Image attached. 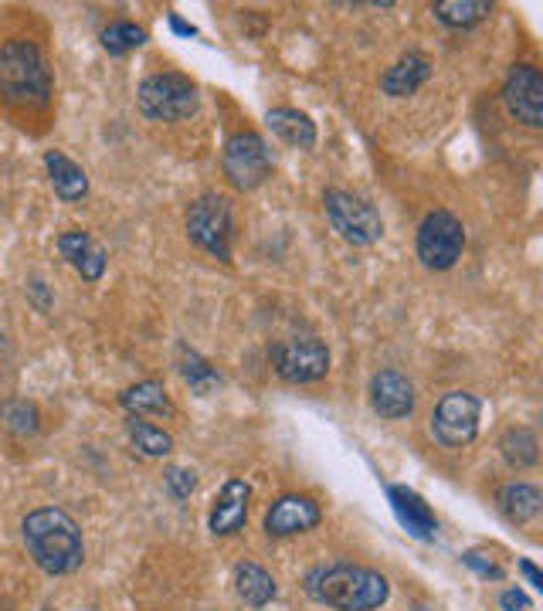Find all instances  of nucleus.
<instances>
[{
  "label": "nucleus",
  "instance_id": "nucleus-25",
  "mask_svg": "<svg viewBox=\"0 0 543 611\" xmlns=\"http://www.w3.org/2000/svg\"><path fill=\"white\" fill-rule=\"evenodd\" d=\"M432 14L449 27H472L493 14V4H486V0H441L432 8Z\"/></svg>",
  "mask_w": 543,
  "mask_h": 611
},
{
  "label": "nucleus",
  "instance_id": "nucleus-29",
  "mask_svg": "<svg viewBox=\"0 0 543 611\" xmlns=\"http://www.w3.org/2000/svg\"><path fill=\"white\" fill-rule=\"evenodd\" d=\"M164 486H167V493H170L177 503H184V500H190V493L198 489V476L190 472V469H184V466H170V469L164 472Z\"/></svg>",
  "mask_w": 543,
  "mask_h": 611
},
{
  "label": "nucleus",
  "instance_id": "nucleus-20",
  "mask_svg": "<svg viewBox=\"0 0 543 611\" xmlns=\"http://www.w3.org/2000/svg\"><path fill=\"white\" fill-rule=\"evenodd\" d=\"M269 122V130L282 140V143H290L296 149H312L316 146V127H312V119L299 109H290V106H279V109H269L265 116Z\"/></svg>",
  "mask_w": 543,
  "mask_h": 611
},
{
  "label": "nucleus",
  "instance_id": "nucleus-22",
  "mask_svg": "<svg viewBox=\"0 0 543 611\" xmlns=\"http://www.w3.org/2000/svg\"><path fill=\"white\" fill-rule=\"evenodd\" d=\"M235 591L248 608H265L275 598V580L265 567L255 561H241L235 567Z\"/></svg>",
  "mask_w": 543,
  "mask_h": 611
},
{
  "label": "nucleus",
  "instance_id": "nucleus-3",
  "mask_svg": "<svg viewBox=\"0 0 543 611\" xmlns=\"http://www.w3.org/2000/svg\"><path fill=\"white\" fill-rule=\"evenodd\" d=\"M0 96L21 109H45L51 103V72L35 41L14 38L0 48Z\"/></svg>",
  "mask_w": 543,
  "mask_h": 611
},
{
  "label": "nucleus",
  "instance_id": "nucleus-27",
  "mask_svg": "<svg viewBox=\"0 0 543 611\" xmlns=\"http://www.w3.org/2000/svg\"><path fill=\"white\" fill-rule=\"evenodd\" d=\"M99 41L109 55H126V51H137L146 45V31L133 21H116L103 31Z\"/></svg>",
  "mask_w": 543,
  "mask_h": 611
},
{
  "label": "nucleus",
  "instance_id": "nucleus-1",
  "mask_svg": "<svg viewBox=\"0 0 543 611\" xmlns=\"http://www.w3.org/2000/svg\"><path fill=\"white\" fill-rule=\"evenodd\" d=\"M303 591L316 601L337 611H374L388 604L391 585L385 574L357 564H323L312 567L303 577Z\"/></svg>",
  "mask_w": 543,
  "mask_h": 611
},
{
  "label": "nucleus",
  "instance_id": "nucleus-31",
  "mask_svg": "<svg viewBox=\"0 0 543 611\" xmlns=\"http://www.w3.org/2000/svg\"><path fill=\"white\" fill-rule=\"evenodd\" d=\"M499 608H503V611H533V601H530L527 591H520V588H506V591L499 595Z\"/></svg>",
  "mask_w": 543,
  "mask_h": 611
},
{
  "label": "nucleus",
  "instance_id": "nucleus-28",
  "mask_svg": "<svg viewBox=\"0 0 543 611\" xmlns=\"http://www.w3.org/2000/svg\"><path fill=\"white\" fill-rule=\"evenodd\" d=\"M0 418H4V428L14 435H35L38 432V408L24 402V397H14V402H8L4 408H0Z\"/></svg>",
  "mask_w": 543,
  "mask_h": 611
},
{
  "label": "nucleus",
  "instance_id": "nucleus-6",
  "mask_svg": "<svg viewBox=\"0 0 543 611\" xmlns=\"http://www.w3.org/2000/svg\"><path fill=\"white\" fill-rule=\"evenodd\" d=\"M225 177L232 180V188L238 191H255L272 177V149L259 133H235L225 143V157H221Z\"/></svg>",
  "mask_w": 543,
  "mask_h": 611
},
{
  "label": "nucleus",
  "instance_id": "nucleus-5",
  "mask_svg": "<svg viewBox=\"0 0 543 611\" xmlns=\"http://www.w3.org/2000/svg\"><path fill=\"white\" fill-rule=\"evenodd\" d=\"M232 207L225 197L204 194L187 207V235L198 249L221 262H232Z\"/></svg>",
  "mask_w": 543,
  "mask_h": 611
},
{
  "label": "nucleus",
  "instance_id": "nucleus-7",
  "mask_svg": "<svg viewBox=\"0 0 543 611\" xmlns=\"http://www.w3.org/2000/svg\"><path fill=\"white\" fill-rule=\"evenodd\" d=\"M483 421V402L469 391H449L432 411V435L445 448H462L479 435Z\"/></svg>",
  "mask_w": 543,
  "mask_h": 611
},
{
  "label": "nucleus",
  "instance_id": "nucleus-21",
  "mask_svg": "<svg viewBox=\"0 0 543 611\" xmlns=\"http://www.w3.org/2000/svg\"><path fill=\"white\" fill-rule=\"evenodd\" d=\"M119 405L130 411L133 418H140V415H174L170 394L160 381H140L133 387H126L119 394Z\"/></svg>",
  "mask_w": 543,
  "mask_h": 611
},
{
  "label": "nucleus",
  "instance_id": "nucleus-2",
  "mask_svg": "<svg viewBox=\"0 0 543 611\" xmlns=\"http://www.w3.org/2000/svg\"><path fill=\"white\" fill-rule=\"evenodd\" d=\"M21 534L31 558H35V564L45 574H72L85 561L82 530L66 510H55V506L31 510L21 524Z\"/></svg>",
  "mask_w": 543,
  "mask_h": 611
},
{
  "label": "nucleus",
  "instance_id": "nucleus-30",
  "mask_svg": "<svg viewBox=\"0 0 543 611\" xmlns=\"http://www.w3.org/2000/svg\"><path fill=\"white\" fill-rule=\"evenodd\" d=\"M462 564L472 567L479 577H493V580L503 577V567L493 561V554H483V550H465V554H462Z\"/></svg>",
  "mask_w": 543,
  "mask_h": 611
},
{
  "label": "nucleus",
  "instance_id": "nucleus-24",
  "mask_svg": "<svg viewBox=\"0 0 543 611\" xmlns=\"http://www.w3.org/2000/svg\"><path fill=\"white\" fill-rule=\"evenodd\" d=\"M177 367H180V378L190 384V391H198V394H211L221 384L214 367L198 350H190L187 344H177Z\"/></svg>",
  "mask_w": 543,
  "mask_h": 611
},
{
  "label": "nucleus",
  "instance_id": "nucleus-12",
  "mask_svg": "<svg viewBox=\"0 0 543 611\" xmlns=\"http://www.w3.org/2000/svg\"><path fill=\"white\" fill-rule=\"evenodd\" d=\"M319 519H323V510L312 496L303 493H285L279 496L269 513H265V534L269 537H296V534H309L319 527Z\"/></svg>",
  "mask_w": 543,
  "mask_h": 611
},
{
  "label": "nucleus",
  "instance_id": "nucleus-33",
  "mask_svg": "<svg viewBox=\"0 0 543 611\" xmlns=\"http://www.w3.org/2000/svg\"><path fill=\"white\" fill-rule=\"evenodd\" d=\"M170 27L177 31V35H184V38H198V27L187 24V21H180L177 14H170Z\"/></svg>",
  "mask_w": 543,
  "mask_h": 611
},
{
  "label": "nucleus",
  "instance_id": "nucleus-34",
  "mask_svg": "<svg viewBox=\"0 0 543 611\" xmlns=\"http://www.w3.org/2000/svg\"><path fill=\"white\" fill-rule=\"evenodd\" d=\"M0 350H4V333H0Z\"/></svg>",
  "mask_w": 543,
  "mask_h": 611
},
{
  "label": "nucleus",
  "instance_id": "nucleus-10",
  "mask_svg": "<svg viewBox=\"0 0 543 611\" xmlns=\"http://www.w3.org/2000/svg\"><path fill=\"white\" fill-rule=\"evenodd\" d=\"M275 374L290 384H312L327 378L330 371V350L316 340V336H290L272 347Z\"/></svg>",
  "mask_w": 543,
  "mask_h": 611
},
{
  "label": "nucleus",
  "instance_id": "nucleus-8",
  "mask_svg": "<svg viewBox=\"0 0 543 611\" xmlns=\"http://www.w3.org/2000/svg\"><path fill=\"white\" fill-rule=\"evenodd\" d=\"M323 207H327V218H330L333 231L350 244H374V241H380V235H385V221H380L374 204H367L357 194L327 191Z\"/></svg>",
  "mask_w": 543,
  "mask_h": 611
},
{
  "label": "nucleus",
  "instance_id": "nucleus-14",
  "mask_svg": "<svg viewBox=\"0 0 543 611\" xmlns=\"http://www.w3.org/2000/svg\"><path fill=\"white\" fill-rule=\"evenodd\" d=\"M370 405L380 418L398 421L414 411V387L398 371H380L370 381Z\"/></svg>",
  "mask_w": 543,
  "mask_h": 611
},
{
  "label": "nucleus",
  "instance_id": "nucleus-13",
  "mask_svg": "<svg viewBox=\"0 0 543 611\" xmlns=\"http://www.w3.org/2000/svg\"><path fill=\"white\" fill-rule=\"evenodd\" d=\"M248 500H251V486L245 479H228L221 486V493L211 506V519L208 527L214 537H232L245 527L248 519Z\"/></svg>",
  "mask_w": 543,
  "mask_h": 611
},
{
  "label": "nucleus",
  "instance_id": "nucleus-9",
  "mask_svg": "<svg viewBox=\"0 0 543 611\" xmlns=\"http://www.w3.org/2000/svg\"><path fill=\"white\" fill-rule=\"evenodd\" d=\"M465 252V228L452 211H432L418 228V259L425 268H452Z\"/></svg>",
  "mask_w": 543,
  "mask_h": 611
},
{
  "label": "nucleus",
  "instance_id": "nucleus-32",
  "mask_svg": "<svg viewBox=\"0 0 543 611\" xmlns=\"http://www.w3.org/2000/svg\"><path fill=\"white\" fill-rule=\"evenodd\" d=\"M520 574H523V577L530 580V585H533L536 591L543 588V574L536 571V564H533V561H520Z\"/></svg>",
  "mask_w": 543,
  "mask_h": 611
},
{
  "label": "nucleus",
  "instance_id": "nucleus-15",
  "mask_svg": "<svg viewBox=\"0 0 543 611\" xmlns=\"http://www.w3.org/2000/svg\"><path fill=\"white\" fill-rule=\"evenodd\" d=\"M58 252L85 283H99L106 275V252L88 231H66L58 238Z\"/></svg>",
  "mask_w": 543,
  "mask_h": 611
},
{
  "label": "nucleus",
  "instance_id": "nucleus-16",
  "mask_svg": "<svg viewBox=\"0 0 543 611\" xmlns=\"http://www.w3.org/2000/svg\"><path fill=\"white\" fill-rule=\"evenodd\" d=\"M388 500H391L394 516L401 519V527H404L411 537L435 540L438 519H435L432 506H428L418 493H414V489H408V486H391V489H388Z\"/></svg>",
  "mask_w": 543,
  "mask_h": 611
},
{
  "label": "nucleus",
  "instance_id": "nucleus-26",
  "mask_svg": "<svg viewBox=\"0 0 543 611\" xmlns=\"http://www.w3.org/2000/svg\"><path fill=\"white\" fill-rule=\"evenodd\" d=\"M126 432H130L133 445L146 455V458H164L174 452V439L164 432V428H156L150 421H140V418H130L126 421Z\"/></svg>",
  "mask_w": 543,
  "mask_h": 611
},
{
  "label": "nucleus",
  "instance_id": "nucleus-17",
  "mask_svg": "<svg viewBox=\"0 0 543 611\" xmlns=\"http://www.w3.org/2000/svg\"><path fill=\"white\" fill-rule=\"evenodd\" d=\"M428 79H432V61L422 51H408L398 65L388 69V75L380 79V88H385L391 99H404V96H414Z\"/></svg>",
  "mask_w": 543,
  "mask_h": 611
},
{
  "label": "nucleus",
  "instance_id": "nucleus-4",
  "mask_svg": "<svg viewBox=\"0 0 543 611\" xmlns=\"http://www.w3.org/2000/svg\"><path fill=\"white\" fill-rule=\"evenodd\" d=\"M140 112L146 119H160V122H180L190 119L201 109V92L187 75L177 72H160L150 75L140 85Z\"/></svg>",
  "mask_w": 543,
  "mask_h": 611
},
{
  "label": "nucleus",
  "instance_id": "nucleus-18",
  "mask_svg": "<svg viewBox=\"0 0 543 611\" xmlns=\"http://www.w3.org/2000/svg\"><path fill=\"white\" fill-rule=\"evenodd\" d=\"M45 167H48V177H51V188H55V194H58L61 201L75 204V201H82V197L88 194V177H85V170H82L75 160H69L61 149H48V153H45Z\"/></svg>",
  "mask_w": 543,
  "mask_h": 611
},
{
  "label": "nucleus",
  "instance_id": "nucleus-19",
  "mask_svg": "<svg viewBox=\"0 0 543 611\" xmlns=\"http://www.w3.org/2000/svg\"><path fill=\"white\" fill-rule=\"evenodd\" d=\"M496 506L509 524H530V519H536L543 510V496L530 482H509L496 493Z\"/></svg>",
  "mask_w": 543,
  "mask_h": 611
},
{
  "label": "nucleus",
  "instance_id": "nucleus-11",
  "mask_svg": "<svg viewBox=\"0 0 543 611\" xmlns=\"http://www.w3.org/2000/svg\"><path fill=\"white\" fill-rule=\"evenodd\" d=\"M503 103L517 122L530 130L543 127V75L536 65H514L503 82Z\"/></svg>",
  "mask_w": 543,
  "mask_h": 611
},
{
  "label": "nucleus",
  "instance_id": "nucleus-23",
  "mask_svg": "<svg viewBox=\"0 0 543 611\" xmlns=\"http://www.w3.org/2000/svg\"><path fill=\"white\" fill-rule=\"evenodd\" d=\"M499 452H503V458L514 469H530V466H536V458H540V442H536V435L530 432V428L514 424V428H506V432H503Z\"/></svg>",
  "mask_w": 543,
  "mask_h": 611
}]
</instances>
